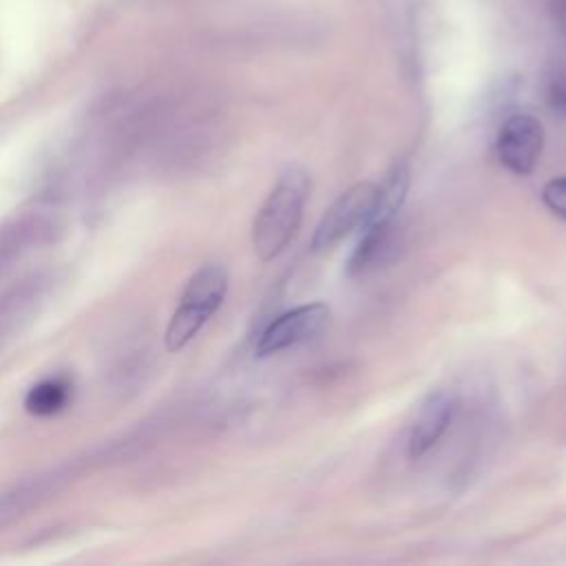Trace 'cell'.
I'll use <instances>...</instances> for the list:
<instances>
[{
  "label": "cell",
  "instance_id": "9",
  "mask_svg": "<svg viewBox=\"0 0 566 566\" xmlns=\"http://www.w3.org/2000/svg\"><path fill=\"white\" fill-rule=\"evenodd\" d=\"M69 396H71V385L64 378H49L31 387V391L27 394L24 407L29 413L51 416L66 405Z\"/></svg>",
  "mask_w": 566,
  "mask_h": 566
},
{
  "label": "cell",
  "instance_id": "10",
  "mask_svg": "<svg viewBox=\"0 0 566 566\" xmlns=\"http://www.w3.org/2000/svg\"><path fill=\"white\" fill-rule=\"evenodd\" d=\"M546 102L553 113L566 115V66L557 64L546 75Z\"/></svg>",
  "mask_w": 566,
  "mask_h": 566
},
{
  "label": "cell",
  "instance_id": "5",
  "mask_svg": "<svg viewBox=\"0 0 566 566\" xmlns=\"http://www.w3.org/2000/svg\"><path fill=\"white\" fill-rule=\"evenodd\" d=\"M544 148V128L533 115H511L495 139L500 164L513 175L526 177L535 170Z\"/></svg>",
  "mask_w": 566,
  "mask_h": 566
},
{
  "label": "cell",
  "instance_id": "6",
  "mask_svg": "<svg viewBox=\"0 0 566 566\" xmlns=\"http://www.w3.org/2000/svg\"><path fill=\"white\" fill-rule=\"evenodd\" d=\"M453 413H455V396L447 389L431 391L418 407L416 420L411 424L409 440H407L409 458L418 460L424 453H429L447 431Z\"/></svg>",
  "mask_w": 566,
  "mask_h": 566
},
{
  "label": "cell",
  "instance_id": "2",
  "mask_svg": "<svg viewBox=\"0 0 566 566\" xmlns=\"http://www.w3.org/2000/svg\"><path fill=\"white\" fill-rule=\"evenodd\" d=\"M228 292V272L219 263L199 268L179 298V305L166 327V349L179 352L186 347L208 318L221 307Z\"/></svg>",
  "mask_w": 566,
  "mask_h": 566
},
{
  "label": "cell",
  "instance_id": "11",
  "mask_svg": "<svg viewBox=\"0 0 566 566\" xmlns=\"http://www.w3.org/2000/svg\"><path fill=\"white\" fill-rule=\"evenodd\" d=\"M542 201L553 214L566 219V177L551 179L542 188Z\"/></svg>",
  "mask_w": 566,
  "mask_h": 566
},
{
  "label": "cell",
  "instance_id": "4",
  "mask_svg": "<svg viewBox=\"0 0 566 566\" xmlns=\"http://www.w3.org/2000/svg\"><path fill=\"white\" fill-rule=\"evenodd\" d=\"M329 323V307L325 303H305L276 316L259 336L256 354L270 356L287 347L314 340Z\"/></svg>",
  "mask_w": 566,
  "mask_h": 566
},
{
  "label": "cell",
  "instance_id": "12",
  "mask_svg": "<svg viewBox=\"0 0 566 566\" xmlns=\"http://www.w3.org/2000/svg\"><path fill=\"white\" fill-rule=\"evenodd\" d=\"M548 9H551V15L555 18V22L566 27V0H551Z\"/></svg>",
  "mask_w": 566,
  "mask_h": 566
},
{
  "label": "cell",
  "instance_id": "8",
  "mask_svg": "<svg viewBox=\"0 0 566 566\" xmlns=\"http://www.w3.org/2000/svg\"><path fill=\"white\" fill-rule=\"evenodd\" d=\"M409 184H411V170H409V164L407 161H396L382 184L378 186V197H376V206L371 210V217L367 219L369 221H389V219H396L405 199H407V192H409Z\"/></svg>",
  "mask_w": 566,
  "mask_h": 566
},
{
  "label": "cell",
  "instance_id": "1",
  "mask_svg": "<svg viewBox=\"0 0 566 566\" xmlns=\"http://www.w3.org/2000/svg\"><path fill=\"white\" fill-rule=\"evenodd\" d=\"M310 190L312 179L305 168L290 164L279 175L252 223V245L261 261H272L294 239Z\"/></svg>",
  "mask_w": 566,
  "mask_h": 566
},
{
  "label": "cell",
  "instance_id": "3",
  "mask_svg": "<svg viewBox=\"0 0 566 566\" xmlns=\"http://www.w3.org/2000/svg\"><path fill=\"white\" fill-rule=\"evenodd\" d=\"M378 184L360 181L347 188L321 217L310 248L314 252L332 250L340 239H345L354 228L365 226L376 206Z\"/></svg>",
  "mask_w": 566,
  "mask_h": 566
},
{
  "label": "cell",
  "instance_id": "7",
  "mask_svg": "<svg viewBox=\"0 0 566 566\" xmlns=\"http://www.w3.org/2000/svg\"><path fill=\"white\" fill-rule=\"evenodd\" d=\"M363 228L365 232L347 261L349 276H360L371 270H378L380 265L389 263L400 248V228L396 226V219L369 221Z\"/></svg>",
  "mask_w": 566,
  "mask_h": 566
}]
</instances>
